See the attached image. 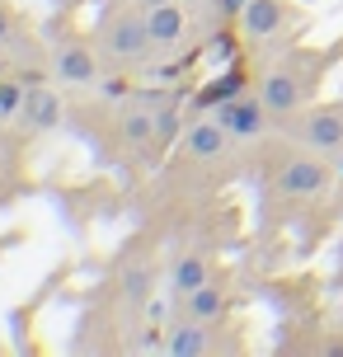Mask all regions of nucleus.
<instances>
[{"label": "nucleus", "instance_id": "f257e3e1", "mask_svg": "<svg viewBox=\"0 0 343 357\" xmlns=\"http://www.w3.org/2000/svg\"><path fill=\"white\" fill-rule=\"evenodd\" d=\"M339 52H320V56H287V61H277L268 75H264V85H259V99L273 108V118H291L296 108H306V99L315 94L320 85V66H329Z\"/></svg>", "mask_w": 343, "mask_h": 357}, {"label": "nucleus", "instance_id": "f03ea898", "mask_svg": "<svg viewBox=\"0 0 343 357\" xmlns=\"http://www.w3.org/2000/svg\"><path fill=\"white\" fill-rule=\"evenodd\" d=\"M99 43H104V52L118 56V61H132V56H142L151 47V24H146V10H118V15L104 19V29H99Z\"/></svg>", "mask_w": 343, "mask_h": 357}, {"label": "nucleus", "instance_id": "7ed1b4c3", "mask_svg": "<svg viewBox=\"0 0 343 357\" xmlns=\"http://www.w3.org/2000/svg\"><path fill=\"white\" fill-rule=\"evenodd\" d=\"M296 132H301V142L310 146V151H320V155H339L343 151V104H315L296 123Z\"/></svg>", "mask_w": 343, "mask_h": 357}, {"label": "nucleus", "instance_id": "20e7f679", "mask_svg": "<svg viewBox=\"0 0 343 357\" xmlns=\"http://www.w3.org/2000/svg\"><path fill=\"white\" fill-rule=\"evenodd\" d=\"M217 118L226 123L231 137H240V142H259V137L268 132V123H273V108L254 94V99H226V104L217 108Z\"/></svg>", "mask_w": 343, "mask_h": 357}, {"label": "nucleus", "instance_id": "39448f33", "mask_svg": "<svg viewBox=\"0 0 343 357\" xmlns=\"http://www.w3.org/2000/svg\"><path fill=\"white\" fill-rule=\"evenodd\" d=\"M325 183H329V165L315 160V155H291L277 169V188L287 197H315Z\"/></svg>", "mask_w": 343, "mask_h": 357}, {"label": "nucleus", "instance_id": "423d86ee", "mask_svg": "<svg viewBox=\"0 0 343 357\" xmlns=\"http://www.w3.org/2000/svg\"><path fill=\"white\" fill-rule=\"evenodd\" d=\"M19 118H24V127L29 132H56V127L66 123V104H61V94L47 85H33L29 94H24V108H19Z\"/></svg>", "mask_w": 343, "mask_h": 357}, {"label": "nucleus", "instance_id": "0eeeda50", "mask_svg": "<svg viewBox=\"0 0 343 357\" xmlns=\"http://www.w3.org/2000/svg\"><path fill=\"white\" fill-rule=\"evenodd\" d=\"M179 146H183V155H188V160H221V151L231 146V132H226V123L212 113V118H202V123L188 127Z\"/></svg>", "mask_w": 343, "mask_h": 357}, {"label": "nucleus", "instance_id": "6e6552de", "mask_svg": "<svg viewBox=\"0 0 343 357\" xmlns=\"http://www.w3.org/2000/svg\"><path fill=\"white\" fill-rule=\"evenodd\" d=\"M52 75L61 85H94V75H99V61H94L90 47H80V43H61L52 52Z\"/></svg>", "mask_w": 343, "mask_h": 357}, {"label": "nucleus", "instance_id": "1a4fd4ad", "mask_svg": "<svg viewBox=\"0 0 343 357\" xmlns=\"http://www.w3.org/2000/svg\"><path fill=\"white\" fill-rule=\"evenodd\" d=\"M240 24H245V33H250L254 43H268V38L282 33L287 5H282V0H250V5L240 10Z\"/></svg>", "mask_w": 343, "mask_h": 357}, {"label": "nucleus", "instance_id": "9d476101", "mask_svg": "<svg viewBox=\"0 0 343 357\" xmlns=\"http://www.w3.org/2000/svg\"><path fill=\"white\" fill-rule=\"evenodd\" d=\"M146 24H151V47H179L183 33H188V19H183L179 0L160 5V10H146Z\"/></svg>", "mask_w": 343, "mask_h": 357}, {"label": "nucleus", "instance_id": "9b49d317", "mask_svg": "<svg viewBox=\"0 0 343 357\" xmlns=\"http://www.w3.org/2000/svg\"><path fill=\"white\" fill-rule=\"evenodd\" d=\"M226 315V291L217 282H202L193 291H183V320H202V324H217Z\"/></svg>", "mask_w": 343, "mask_h": 357}, {"label": "nucleus", "instance_id": "f8f14e48", "mask_svg": "<svg viewBox=\"0 0 343 357\" xmlns=\"http://www.w3.org/2000/svg\"><path fill=\"white\" fill-rule=\"evenodd\" d=\"M123 142L132 146V151H146V146L160 142L155 108H146V104H127V108H123Z\"/></svg>", "mask_w": 343, "mask_h": 357}, {"label": "nucleus", "instance_id": "ddd939ff", "mask_svg": "<svg viewBox=\"0 0 343 357\" xmlns=\"http://www.w3.org/2000/svg\"><path fill=\"white\" fill-rule=\"evenodd\" d=\"M174 357H202L207 348H212V339H207V324L202 320H183L174 324V334H169V343H165Z\"/></svg>", "mask_w": 343, "mask_h": 357}, {"label": "nucleus", "instance_id": "4468645a", "mask_svg": "<svg viewBox=\"0 0 343 357\" xmlns=\"http://www.w3.org/2000/svg\"><path fill=\"white\" fill-rule=\"evenodd\" d=\"M202 282H212L207 278V259L202 254H183V259H174V291H193V287H202Z\"/></svg>", "mask_w": 343, "mask_h": 357}, {"label": "nucleus", "instance_id": "2eb2a0df", "mask_svg": "<svg viewBox=\"0 0 343 357\" xmlns=\"http://www.w3.org/2000/svg\"><path fill=\"white\" fill-rule=\"evenodd\" d=\"M123 296L127 301H146L151 296V268H127V278H123Z\"/></svg>", "mask_w": 343, "mask_h": 357}, {"label": "nucleus", "instance_id": "dca6fc26", "mask_svg": "<svg viewBox=\"0 0 343 357\" xmlns=\"http://www.w3.org/2000/svg\"><path fill=\"white\" fill-rule=\"evenodd\" d=\"M24 94H29V85H15V80L0 75V118L19 113V108H24Z\"/></svg>", "mask_w": 343, "mask_h": 357}, {"label": "nucleus", "instance_id": "f3484780", "mask_svg": "<svg viewBox=\"0 0 343 357\" xmlns=\"http://www.w3.org/2000/svg\"><path fill=\"white\" fill-rule=\"evenodd\" d=\"M19 33V24H15V15H10V10H5V5H0V47H5V43H10V38Z\"/></svg>", "mask_w": 343, "mask_h": 357}, {"label": "nucleus", "instance_id": "a211bd4d", "mask_svg": "<svg viewBox=\"0 0 343 357\" xmlns=\"http://www.w3.org/2000/svg\"><path fill=\"white\" fill-rule=\"evenodd\" d=\"M137 10H160V5H174V0H132Z\"/></svg>", "mask_w": 343, "mask_h": 357}, {"label": "nucleus", "instance_id": "6ab92c4d", "mask_svg": "<svg viewBox=\"0 0 343 357\" xmlns=\"http://www.w3.org/2000/svg\"><path fill=\"white\" fill-rule=\"evenodd\" d=\"M226 5H231L235 15H240V10H245V5H250V0H226Z\"/></svg>", "mask_w": 343, "mask_h": 357}]
</instances>
